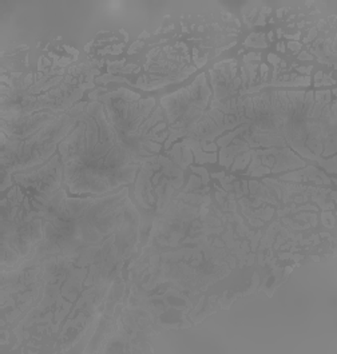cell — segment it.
Listing matches in <instances>:
<instances>
[{"mask_svg": "<svg viewBox=\"0 0 337 354\" xmlns=\"http://www.w3.org/2000/svg\"><path fill=\"white\" fill-rule=\"evenodd\" d=\"M83 107H77L78 126L60 145L66 185L77 194H103L134 182L138 165L119 145L103 104Z\"/></svg>", "mask_w": 337, "mask_h": 354, "instance_id": "6da1fadb", "label": "cell"}, {"mask_svg": "<svg viewBox=\"0 0 337 354\" xmlns=\"http://www.w3.org/2000/svg\"><path fill=\"white\" fill-rule=\"evenodd\" d=\"M78 123L77 109L70 114H60V118L40 129L23 140H8L1 137V166L4 178L10 174L37 167L54 154L58 145L75 129Z\"/></svg>", "mask_w": 337, "mask_h": 354, "instance_id": "3957f363", "label": "cell"}, {"mask_svg": "<svg viewBox=\"0 0 337 354\" xmlns=\"http://www.w3.org/2000/svg\"><path fill=\"white\" fill-rule=\"evenodd\" d=\"M209 95L210 90L205 82V75H199L188 88L162 99L174 137H197L201 127L209 118V115L203 117Z\"/></svg>", "mask_w": 337, "mask_h": 354, "instance_id": "277c9868", "label": "cell"}, {"mask_svg": "<svg viewBox=\"0 0 337 354\" xmlns=\"http://www.w3.org/2000/svg\"><path fill=\"white\" fill-rule=\"evenodd\" d=\"M119 145L138 165L139 162L152 160L161 149L163 139L156 138L157 131L165 124L156 127L162 119V111H157L149 118L152 109L156 106L154 99L140 100L138 95L120 90L119 93L104 95L100 99Z\"/></svg>", "mask_w": 337, "mask_h": 354, "instance_id": "7a4b0ae2", "label": "cell"}]
</instances>
